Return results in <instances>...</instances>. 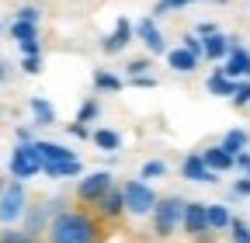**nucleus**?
Returning <instances> with one entry per match:
<instances>
[{
    "instance_id": "1",
    "label": "nucleus",
    "mask_w": 250,
    "mask_h": 243,
    "mask_svg": "<svg viewBox=\"0 0 250 243\" xmlns=\"http://www.w3.org/2000/svg\"><path fill=\"white\" fill-rule=\"evenodd\" d=\"M49 243H101V219L80 208H62L45 226Z\"/></svg>"
},
{
    "instance_id": "2",
    "label": "nucleus",
    "mask_w": 250,
    "mask_h": 243,
    "mask_svg": "<svg viewBox=\"0 0 250 243\" xmlns=\"http://www.w3.org/2000/svg\"><path fill=\"white\" fill-rule=\"evenodd\" d=\"M181 216H184V198L181 195H167V198H156V205H153V233L160 236V240H167V236H174L177 229H181Z\"/></svg>"
},
{
    "instance_id": "3",
    "label": "nucleus",
    "mask_w": 250,
    "mask_h": 243,
    "mask_svg": "<svg viewBox=\"0 0 250 243\" xmlns=\"http://www.w3.org/2000/svg\"><path fill=\"white\" fill-rule=\"evenodd\" d=\"M122 198H125V216L146 219V216H153V205H156L160 195H156L146 181L132 177V181H125V184H122Z\"/></svg>"
},
{
    "instance_id": "4",
    "label": "nucleus",
    "mask_w": 250,
    "mask_h": 243,
    "mask_svg": "<svg viewBox=\"0 0 250 243\" xmlns=\"http://www.w3.org/2000/svg\"><path fill=\"white\" fill-rule=\"evenodd\" d=\"M24 208H28V191H24V181H7L4 191H0V226H14L21 223L24 216Z\"/></svg>"
},
{
    "instance_id": "5",
    "label": "nucleus",
    "mask_w": 250,
    "mask_h": 243,
    "mask_svg": "<svg viewBox=\"0 0 250 243\" xmlns=\"http://www.w3.org/2000/svg\"><path fill=\"white\" fill-rule=\"evenodd\" d=\"M7 170H11L14 181H31V177H39V174H42V160H39L35 149H31V142H18V146L11 149Z\"/></svg>"
},
{
    "instance_id": "6",
    "label": "nucleus",
    "mask_w": 250,
    "mask_h": 243,
    "mask_svg": "<svg viewBox=\"0 0 250 243\" xmlns=\"http://www.w3.org/2000/svg\"><path fill=\"white\" fill-rule=\"evenodd\" d=\"M132 32H136V39L146 45V52L149 56H164L170 45H167V39L160 35V28H156V18L153 14H146V18H139V21H132Z\"/></svg>"
},
{
    "instance_id": "7",
    "label": "nucleus",
    "mask_w": 250,
    "mask_h": 243,
    "mask_svg": "<svg viewBox=\"0 0 250 243\" xmlns=\"http://www.w3.org/2000/svg\"><path fill=\"white\" fill-rule=\"evenodd\" d=\"M111 184H115L111 170H94V174L80 177V184H77V198H80L83 205H98V198H101Z\"/></svg>"
},
{
    "instance_id": "8",
    "label": "nucleus",
    "mask_w": 250,
    "mask_h": 243,
    "mask_svg": "<svg viewBox=\"0 0 250 243\" xmlns=\"http://www.w3.org/2000/svg\"><path fill=\"white\" fill-rule=\"evenodd\" d=\"M132 39H136L132 21H129V18H118V21H115V28H111V35H104V39H101V52H104V56H115V52H122L125 45H129Z\"/></svg>"
},
{
    "instance_id": "9",
    "label": "nucleus",
    "mask_w": 250,
    "mask_h": 243,
    "mask_svg": "<svg viewBox=\"0 0 250 243\" xmlns=\"http://www.w3.org/2000/svg\"><path fill=\"white\" fill-rule=\"evenodd\" d=\"M247 66H250V52L233 39V45H229V52L223 59V66H219V73H226L229 80H243L247 77Z\"/></svg>"
},
{
    "instance_id": "10",
    "label": "nucleus",
    "mask_w": 250,
    "mask_h": 243,
    "mask_svg": "<svg viewBox=\"0 0 250 243\" xmlns=\"http://www.w3.org/2000/svg\"><path fill=\"white\" fill-rule=\"evenodd\" d=\"M181 229H184L188 236H191V240H198L202 233H212V229L205 226V202H184Z\"/></svg>"
},
{
    "instance_id": "11",
    "label": "nucleus",
    "mask_w": 250,
    "mask_h": 243,
    "mask_svg": "<svg viewBox=\"0 0 250 243\" xmlns=\"http://www.w3.org/2000/svg\"><path fill=\"white\" fill-rule=\"evenodd\" d=\"M181 177H188L191 184H215V181H219V174H212V170L205 167L202 153H188V157H184V163H181Z\"/></svg>"
},
{
    "instance_id": "12",
    "label": "nucleus",
    "mask_w": 250,
    "mask_h": 243,
    "mask_svg": "<svg viewBox=\"0 0 250 243\" xmlns=\"http://www.w3.org/2000/svg\"><path fill=\"white\" fill-rule=\"evenodd\" d=\"M94 208H98V216L101 219H108V223H118L122 216H125V198H122V188H108L101 198H98V205H94Z\"/></svg>"
},
{
    "instance_id": "13",
    "label": "nucleus",
    "mask_w": 250,
    "mask_h": 243,
    "mask_svg": "<svg viewBox=\"0 0 250 243\" xmlns=\"http://www.w3.org/2000/svg\"><path fill=\"white\" fill-rule=\"evenodd\" d=\"M229 45H233V35L212 32V35L202 39V59H208V63H223L226 52H229Z\"/></svg>"
},
{
    "instance_id": "14",
    "label": "nucleus",
    "mask_w": 250,
    "mask_h": 243,
    "mask_svg": "<svg viewBox=\"0 0 250 243\" xmlns=\"http://www.w3.org/2000/svg\"><path fill=\"white\" fill-rule=\"evenodd\" d=\"M31 149L39 153L42 167H45V163H59V160H73V157H77L73 149H66L62 142H52V139H31Z\"/></svg>"
},
{
    "instance_id": "15",
    "label": "nucleus",
    "mask_w": 250,
    "mask_h": 243,
    "mask_svg": "<svg viewBox=\"0 0 250 243\" xmlns=\"http://www.w3.org/2000/svg\"><path fill=\"white\" fill-rule=\"evenodd\" d=\"M164 56H167V66H170V70H174L177 77H191V73L198 70V63H202V59H195L191 52H188V49H181V45L167 49Z\"/></svg>"
},
{
    "instance_id": "16",
    "label": "nucleus",
    "mask_w": 250,
    "mask_h": 243,
    "mask_svg": "<svg viewBox=\"0 0 250 243\" xmlns=\"http://www.w3.org/2000/svg\"><path fill=\"white\" fill-rule=\"evenodd\" d=\"M42 174L52 177V181H73V177H83V163H80V157H73V160H59V163H45Z\"/></svg>"
},
{
    "instance_id": "17",
    "label": "nucleus",
    "mask_w": 250,
    "mask_h": 243,
    "mask_svg": "<svg viewBox=\"0 0 250 243\" xmlns=\"http://www.w3.org/2000/svg\"><path fill=\"white\" fill-rule=\"evenodd\" d=\"M229 219H233V212H229L223 202H208V205H205V226H208L212 233H226Z\"/></svg>"
},
{
    "instance_id": "18",
    "label": "nucleus",
    "mask_w": 250,
    "mask_h": 243,
    "mask_svg": "<svg viewBox=\"0 0 250 243\" xmlns=\"http://www.w3.org/2000/svg\"><path fill=\"white\" fill-rule=\"evenodd\" d=\"M202 160H205V167H208L212 174H226V170H233V157L226 153L223 146H205V149H202Z\"/></svg>"
},
{
    "instance_id": "19",
    "label": "nucleus",
    "mask_w": 250,
    "mask_h": 243,
    "mask_svg": "<svg viewBox=\"0 0 250 243\" xmlns=\"http://www.w3.org/2000/svg\"><path fill=\"white\" fill-rule=\"evenodd\" d=\"M28 111H31V118H35V122H31L35 129H49V125H56V108H52L45 98H31V101H28Z\"/></svg>"
},
{
    "instance_id": "20",
    "label": "nucleus",
    "mask_w": 250,
    "mask_h": 243,
    "mask_svg": "<svg viewBox=\"0 0 250 243\" xmlns=\"http://www.w3.org/2000/svg\"><path fill=\"white\" fill-rule=\"evenodd\" d=\"M24 233H31V236H39V233H45V226H49V212H45V205H28L24 208Z\"/></svg>"
},
{
    "instance_id": "21",
    "label": "nucleus",
    "mask_w": 250,
    "mask_h": 243,
    "mask_svg": "<svg viewBox=\"0 0 250 243\" xmlns=\"http://www.w3.org/2000/svg\"><path fill=\"white\" fill-rule=\"evenodd\" d=\"M90 142L98 149H104V153H118L122 149V132H115V129H90Z\"/></svg>"
},
{
    "instance_id": "22",
    "label": "nucleus",
    "mask_w": 250,
    "mask_h": 243,
    "mask_svg": "<svg viewBox=\"0 0 250 243\" xmlns=\"http://www.w3.org/2000/svg\"><path fill=\"white\" fill-rule=\"evenodd\" d=\"M226 149L229 157H236V153H243V149L250 146V136H247V129H229L226 136H223V142H219Z\"/></svg>"
},
{
    "instance_id": "23",
    "label": "nucleus",
    "mask_w": 250,
    "mask_h": 243,
    "mask_svg": "<svg viewBox=\"0 0 250 243\" xmlns=\"http://www.w3.org/2000/svg\"><path fill=\"white\" fill-rule=\"evenodd\" d=\"M205 87H208V94H215V98H233L236 80H229L226 73H219V70H215V73L208 77V83H205Z\"/></svg>"
},
{
    "instance_id": "24",
    "label": "nucleus",
    "mask_w": 250,
    "mask_h": 243,
    "mask_svg": "<svg viewBox=\"0 0 250 243\" xmlns=\"http://www.w3.org/2000/svg\"><path fill=\"white\" fill-rule=\"evenodd\" d=\"M94 90H101V94H118V90H122V77H115L108 70H94Z\"/></svg>"
},
{
    "instance_id": "25",
    "label": "nucleus",
    "mask_w": 250,
    "mask_h": 243,
    "mask_svg": "<svg viewBox=\"0 0 250 243\" xmlns=\"http://www.w3.org/2000/svg\"><path fill=\"white\" fill-rule=\"evenodd\" d=\"M11 39H14V42H28V39H42V35H39V24L11 21Z\"/></svg>"
},
{
    "instance_id": "26",
    "label": "nucleus",
    "mask_w": 250,
    "mask_h": 243,
    "mask_svg": "<svg viewBox=\"0 0 250 243\" xmlns=\"http://www.w3.org/2000/svg\"><path fill=\"white\" fill-rule=\"evenodd\" d=\"M226 233H229V240H233V243H250V223H243L240 216H233V219H229Z\"/></svg>"
},
{
    "instance_id": "27",
    "label": "nucleus",
    "mask_w": 250,
    "mask_h": 243,
    "mask_svg": "<svg viewBox=\"0 0 250 243\" xmlns=\"http://www.w3.org/2000/svg\"><path fill=\"white\" fill-rule=\"evenodd\" d=\"M0 243H39V236H31V233H24L18 226H4L0 229Z\"/></svg>"
},
{
    "instance_id": "28",
    "label": "nucleus",
    "mask_w": 250,
    "mask_h": 243,
    "mask_svg": "<svg viewBox=\"0 0 250 243\" xmlns=\"http://www.w3.org/2000/svg\"><path fill=\"white\" fill-rule=\"evenodd\" d=\"M156 177H167V163L164 160H146L143 163V170H139V181H156Z\"/></svg>"
},
{
    "instance_id": "29",
    "label": "nucleus",
    "mask_w": 250,
    "mask_h": 243,
    "mask_svg": "<svg viewBox=\"0 0 250 243\" xmlns=\"http://www.w3.org/2000/svg\"><path fill=\"white\" fill-rule=\"evenodd\" d=\"M101 118V104L94 101V98H87L83 104H80V111H77V122H83V125H90V122H98Z\"/></svg>"
},
{
    "instance_id": "30",
    "label": "nucleus",
    "mask_w": 250,
    "mask_h": 243,
    "mask_svg": "<svg viewBox=\"0 0 250 243\" xmlns=\"http://www.w3.org/2000/svg\"><path fill=\"white\" fill-rule=\"evenodd\" d=\"M14 21H28V24H42V7L39 4H21L14 11Z\"/></svg>"
},
{
    "instance_id": "31",
    "label": "nucleus",
    "mask_w": 250,
    "mask_h": 243,
    "mask_svg": "<svg viewBox=\"0 0 250 243\" xmlns=\"http://www.w3.org/2000/svg\"><path fill=\"white\" fill-rule=\"evenodd\" d=\"M149 70H153V56H139V59H129V63H125V73L129 77H143Z\"/></svg>"
},
{
    "instance_id": "32",
    "label": "nucleus",
    "mask_w": 250,
    "mask_h": 243,
    "mask_svg": "<svg viewBox=\"0 0 250 243\" xmlns=\"http://www.w3.org/2000/svg\"><path fill=\"white\" fill-rule=\"evenodd\" d=\"M250 104V80H236V90H233V108H247Z\"/></svg>"
},
{
    "instance_id": "33",
    "label": "nucleus",
    "mask_w": 250,
    "mask_h": 243,
    "mask_svg": "<svg viewBox=\"0 0 250 243\" xmlns=\"http://www.w3.org/2000/svg\"><path fill=\"white\" fill-rule=\"evenodd\" d=\"M42 63H45L42 56H24V59H21V73H28V77H39V73H42Z\"/></svg>"
},
{
    "instance_id": "34",
    "label": "nucleus",
    "mask_w": 250,
    "mask_h": 243,
    "mask_svg": "<svg viewBox=\"0 0 250 243\" xmlns=\"http://www.w3.org/2000/svg\"><path fill=\"white\" fill-rule=\"evenodd\" d=\"M181 49H188L195 59H202V39L195 35V32H188V35H181Z\"/></svg>"
},
{
    "instance_id": "35",
    "label": "nucleus",
    "mask_w": 250,
    "mask_h": 243,
    "mask_svg": "<svg viewBox=\"0 0 250 243\" xmlns=\"http://www.w3.org/2000/svg\"><path fill=\"white\" fill-rule=\"evenodd\" d=\"M229 195H233V198H250V177H240V181H233Z\"/></svg>"
},
{
    "instance_id": "36",
    "label": "nucleus",
    "mask_w": 250,
    "mask_h": 243,
    "mask_svg": "<svg viewBox=\"0 0 250 243\" xmlns=\"http://www.w3.org/2000/svg\"><path fill=\"white\" fill-rule=\"evenodd\" d=\"M24 56H42V39H28V42H18Z\"/></svg>"
},
{
    "instance_id": "37",
    "label": "nucleus",
    "mask_w": 250,
    "mask_h": 243,
    "mask_svg": "<svg viewBox=\"0 0 250 243\" xmlns=\"http://www.w3.org/2000/svg\"><path fill=\"white\" fill-rule=\"evenodd\" d=\"M70 136L73 139H90V125H83V122H70Z\"/></svg>"
},
{
    "instance_id": "38",
    "label": "nucleus",
    "mask_w": 250,
    "mask_h": 243,
    "mask_svg": "<svg viewBox=\"0 0 250 243\" xmlns=\"http://www.w3.org/2000/svg\"><path fill=\"white\" fill-rule=\"evenodd\" d=\"M132 87H156V77L153 73H143V77H129Z\"/></svg>"
},
{
    "instance_id": "39",
    "label": "nucleus",
    "mask_w": 250,
    "mask_h": 243,
    "mask_svg": "<svg viewBox=\"0 0 250 243\" xmlns=\"http://www.w3.org/2000/svg\"><path fill=\"white\" fill-rule=\"evenodd\" d=\"M212 32H219L212 21H198V24H195V35H198V39H205V35H212Z\"/></svg>"
},
{
    "instance_id": "40",
    "label": "nucleus",
    "mask_w": 250,
    "mask_h": 243,
    "mask_svg": "<svg viewBox=\"0 0 250 243\" xmlns=\"http://www.w3.org/2000/svg\"><path fill=\"white\" fill-rule=\"evenodd\" d=\"M18 142H31V139H35V132H31V125H18Z\"/></svg>"
},
{
    "instance_id": "41",
    "label": "nucleus",
    "mask_w": 250,
    "mask_h": 243,
    "mask_svg": "<svg viewBox=\"0 0 250 243\" xmlns=\"http://www.w3.org/2000/svg\"><path fill=\"white\" fill-rule=\"evenodd\" d=\"M233 167H240V170H247V167H250V153H247V149L233 157Z\"/></svg>"
},
{
    "instance_id": "42",
    "label": "nucleus",
    "mask_w": 250,
    "mask_h": 243,
    "mask_svg": "<svg viewBox=\"0 0 250 243\" xmlns=\"http://www.w3.org/2000/svg\"><path fill=\"white\" fill-rule=\"evenodd\" d=\"M7 77V66H4V59H0V80H4Z\"/></svg>"
},
{
    "instance_id": "43",
    "label": "nucleus",
    "mask_w": 250,
    "mask_h": 243,
    "mask_svg": "<svg viewBox=\"0 0 250 243\" xmlns=\"http://www.w3.org/2000/svg\"><path fill=\"white\" fill-rule=\"evenodd\" d=\"M4 184H7V177H4V174H0V191H4Z\"/></svg>"
},
{
    "instance_id": "44",
    "label": "nucleus",
    "mask_w": 250,
    "mask_h": 243,
    "mask_svg": "<svg viewBox=\"0 0 250 243\" xmlns=\"http://www.w3.org/2000/svg\"><path fill=\"white\" fill-rule=\"evenodd\" d=\"M243 80H250V66H247V77H243Z\"/></svg>"
},
{
    "instance_id": "45",
    "label": "nucleus",
    "mask_w": 250,
    "mask_h": 243,
    "mask_svg": "<svg viewBox=\"0 0 250 243\" xmlns=\"http://www.w3.org/2000/svg\"><path fill=\"white\" fill-rule=\"evenodd\" d=\"M215 4H229V0H215Z\"/></svg>"
},
{
    "instance_id": "46",
    "label": "nucleus",
    "mask_w": 250,
    "mask_h": 243,
    "mask_svg": "<svg viewBox=\"0 0 250 243\" xmlns=\"http://www.w3.org/2000/svg\"><path fill=\"white\" fill-rule=\"evenodd\" d=\"M191 4H202V0H191Z\"/></svg>"
},
{
    "instance_id": "47",
    "label": "nucleus",
    "mask_w": 250,
    "mask_h": 243,
    "mask_svg": "<svg viewBox=\"0 0 250 243\" xmlns=\"http://www.w3.org/2000/svg\"><path fill=\"white\" fill-rule=\"evenodd\" d=\"M247 177H250V167H247Z\"/></svg>"
},
{
    "instance_id": "48",
    "label": "nucleus",
    "mask_w": 250,
    "mask_h": 243,
    "mask_svg": "<svg viewBox=\"0 0 250 243\" xmlns=\"http://www.w3.org/2000/svg\"><path fill=\"white\" fill-rule=\"evenodd\" d=\"M0 32H4V24H0Z\"/></svg>"
}]
</instances>
